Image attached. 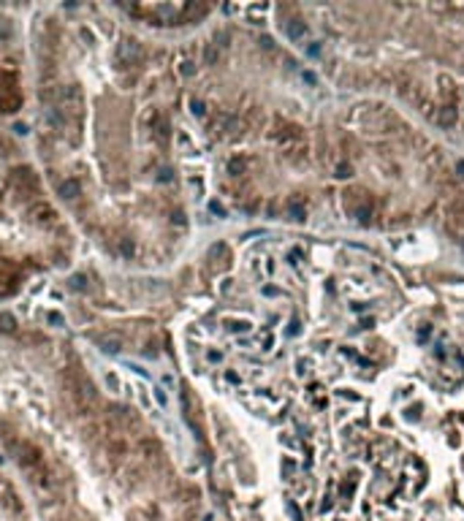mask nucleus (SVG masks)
I'll return each mask as SVG.
<instances>
[{"instance_id": "9b49d317", "label": "nucleus", "mask_w": 464, "mask_h": 521, "mask_svg": "<svg viewBox=\"0 0 464 521\" xmlns=\"http://www.w3.org/2000/svg\"><path fill=\"white\" fill-rule=\"evenodd\" d=\"M104 350H106V353H120V342H117V339H112V342L104 345Z\"/></svg>"}, {"instance_id": "dca6fc26", "label": "nucleus", "mask_w": 464, "mask_h": 521, "mask_svg": "<svg viewBox=\"0 0 464 521\" xmlns=\"http://www.w3.org/2000/svg\"><path fill=\"white\" fill-rule=\"evenodd\" d=\"M122 252H125V255H130V252H133V244L125 242V244H122Z\"/></svg>"}, {"instance_id": "ddd939ff", "label": "nucleus", "mask_w": 464, "mask_h": 521, "mask_svg": "<svg viewBox=\"0 0 464 521\" xmlns=\"http://www.w3.org/2000/svg\"><path fill=\"white\" fill-rule=\"evenodd\" d=\"M193 71H195V68H193V62H182V68H179V74H182V76H190Z\"/></svg>"}, {"instance_id": "1a4fd4ad", "label": "nucleus", "mask_w": 464, "mask_h": 521, "mask_svg": "<svg viewBox=\"0 0 464 521\" xmlns=\"http://www.w3.org/2000/svg\"><path fill=\"white\" fill-rule=\"evenodd\" d=\"M288 33L293 36V38H299V36H304V25H288Z\"/></svg>"}, {"instance_id": "7ed1b4c3", "label": "nucleus", "mask_w": 464, "mask_h": 521, "mask_svg": "<svg viewBox=\"0 0 464 521\" xmlns=\"http://www.w3.org/2000/svg\"><path fill=\"white\" fill-rule=\"evenodd\" d=\"M288 212H290V220H304V215H307V209H304V204L302 201H290L288 204Z\"/></svg>"}, {"instance_id": "423d86ee", "label": "nucleus", "mask_w": 464, "mask_h": 521, "mask_svg": "<svg viewBox=\"0 0 464 521\" xmlns=\"http://www.w3.org/2000/svg\"><path fill=\"white\" fill-rule=\"evenodd\" d=\"M0 329H3V331H14V318H11V315H0Z\"/></svg>"}, {"instance_id": "f03ea898", "label": "nucleus", "mask_w": 464, "mask_h": 521, "mask_svg": "<svg viewBox=\"0 0 464 521\" xmlns=\"http://www.w3.org/2000/svg\"><path fill=\"white\" fill-rule=\"evenodd\" d=\"M60 193L65 196V199H76V196H79V182H76V179H68V182H62Z\"/></svg>"}, {"instance_id": "6e6552de", "label": "nucleus", "mask_w": 464, "mask_h": 521, "mask_svg": "<svg viewBox=\"0 0 464 521\" xmlns=\"http://www.w3.org/2000/svg\"><path fill=\"white\" fill-rule=\"evenodd\" d=\"M337 177H342V179L350 177V163H340V166H337Z\"/></svg>"}, {"instance_id": "a211bd4d", "label": "nucleus", "mask_w": 464, "mask_h": 521, "mask_svg": "<svg viewBox=\"0 0 464 521\" xmlns=\"http://www.w3.org/2000/svg\"><path fill=\"white\" fill-rule=\"evenodd\" d=\"M456 169H459V174H461V177H464V163H459V166H456Z\"/></svg>"}, {"instance_id": "4468645a", "label": "nucleus", "mask_w": 464, "mask_h": 521, "mask_svg": "<svg viewBox=\"0 0 464 521\" xmlns=\"http://www.w3.org/2000/svg\"><path fill=\"white\" fill-rule=\"evenodd\" d=\"M82 285H84V277H79V274H76V277L71 280V288H76V290H79Z\"/></svg>"}, {"instance_id": "f257e3e1", "label": "nucleus", "mask_w": 464, "mask_h": 521, "mask_svg": "<svg viewBox=\"0 0 464 521\" xmlns=\"http://www.w3.org/2000/svg\"><path fill=\"white\" fill-rule=\"evenodd\" d=\"M456 109L453 106H443V112H440V117H437V122L440 125H445V128H451V125H456Z\"/></svg>"}, {"instance_id": "f3484780", "label": "nucleus", "mask_w": 464, "mask_h": 521, "mask_svg": "<svg viewBox=\"0 0 464 521\" xmlns=\"http://www.w3.org/2000/svg\"><path fill=\"white\" fill-rule=\"evenodd\" d=\"M220 359H223V353H215V350L209 353V361H220Z\"/></svg>"}, {"instance_id": "2eb2a0df", "label": "nucleus", "mask_w": 464, "mask_h": 521, "mask_svg": "<svg viewBox=\"0 0 464 521\" xmlns=\"http://www.w3.org/2000/svg\"><path fill=\"white\" fill-rule=\"evenodd\" d=\"M209 207H212V212H215V215H225V209H223V207H220V204H217V201H212V204H209Z\"/></svg>"}, {"instance_id": "9d476101", "label": "nucleus", "mask_w": 464, "mask_h": 521, "mask_svg": "<svg viewBox=\"0 0 464 521\" xmlns=\"http://www.w3.org/2000/svg\"><path fill=\"white\" fill-rule=\"evenodd\" d=\"M106 385H109V388H112V391H117V388H120V380H117V375H106Z\"/></svg>"}, {"instance_id": "39448f33", "label": "nucleus", "mask_w": 464, "mask_h": 521, "mask_svg": "<svg viewBox=\"0 0 464 521\" xmlns=\"http://www.w3.org/2000/svg\"><path fill=\"white\" fill-rule=\"evenodd\" d=\"M228 171H231L234 177H239V174L245 171V160H239V157H234V160L228 163Z\"/></svg>"}, {"instance_id": "f8f14e48", "label": "nucleus", "mask_w": 464, "mask_h": 521, "mask_svg": "<svg viewBox=\"0 0 464 521\" xmlns=\"http://www.w3.org/2000/svg\"><path fill=\"white\" fill-rule=\"evenodd\" d=\"M155 397H158V402H160L163 407L169 405V397H166V391H163V388H155Z\"/></svg>"}, {"instance_id": "0eeeda50", "label": "nucleus", "mask_w": 464, "mask_h": 521, "mask_svg": "<svg viewBox=\"0 0 464 521\" xmlns=\"http://www.w3.org/2000/svg\"><path fill=\"white\" fill-rule=\"evenodd\" d=\"M190 112H193L195 117H204V112H207V106H204L201 101H190Z\"/></svg>"}, {"instance_id": "20e7f679", "label": "nucleus", "mask_w": 464, "mask_h": 521, "mask_svg": "<svg viewBox=\"0 0 464 521\" xmlns=\"http://www.w3.org/2000/svg\"><path fill=\"white\" fill-rule=\"evenodd\" d=\"M220 57V46L212 41V44H207V49H204V62H215Z\"/></svg>"}]
</instances>
